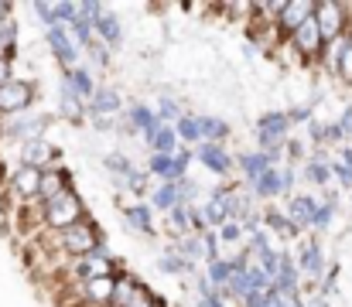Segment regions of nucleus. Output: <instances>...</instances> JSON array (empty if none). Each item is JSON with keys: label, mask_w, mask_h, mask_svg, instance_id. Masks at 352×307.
<instances>
[{"label": "nucleus", "mask_w": 352, "mask_h": 307, "mask_svg": "<svg viewBox=\"0 0 352 307\" xmlns=\"http://www.w3.org/2000/svg\"><path fill=\"white\" fill-rule=\"evenodd\" d=\"M38 212H41V222H45L48 229H55V232L72 229V225H79V222L86 218V205H82V198H79L72 188L62 192V195H55L52 202L38 205Z\"/></svg>", "instance_id": "1"}, {"label": "nucleus", "mask_w": 352, "mask_h": 307, "mask_svg": "<svg viewBox=\"0 0 352 307\" xmlns=\"http://www.w3.org/2000/svg\"><path fill=\"white\" fill-rule=\"evenodd\" d=\"M48 123L52 116L48 113H38V109H28V113H14V116H0V137L3 140H14L17 147L28 144V140H38L48 133Z\"/></svg>", "instance_id": "2"}, {"label": "nucleus", "mask_w": 352, "mask_h": 307, "mask_svg": "<svg viewBox=\"0 0 352 307\" xmlns=\"http://www.w3.org/2000/svg\"><path fill=\"white\" fill-rule=\"evenodd\" d=\"M55 242H58V249H62L69 260H82V256H93V249H96L103 239H100L96 225H93L89 218H82L79 225L55 232Z\"/></svg>", "instance_id": "3"}, {"label": "nucleus", "mask_w": 352, "mask_h": 307, "mask_svg": "<svg viewBox=\"0 0 352 307\" xmlns=\"http://www.w3.org/2000/svg\"><path fill=\"white\" fill-rule=\"evenodd\" d=\"M294 181H298V171L294 168H270L267 174H260L246 188L253 192L256 202H274V198H291L294 195Z\"/></svg>", "instance_id": "4"}, {"label": "nucleus", "mask_w": 352, "mask_h": 307, "mask_svg": "<svg viewBox=\"0 0 352 307\" xmlns=\"http://www.w3.org/2000/svg\"><path fill=\"white\" fill-rule=\"evenodd\" d=\"M291 140V120L284 109H267L256 120V150H274Z\"/></svg>", "instance_id": "5"}, {"label": "nucleus", "mask_w": 352, "mask_h": 307, "mask_svg": "<svg viewBox=\"0 0 352 307\" xmlns=\"http://www.w3.org/2000/svg\"><path fill=\"white\" fill-rule=\"evenodd\" d=\"M195 161V150L192 147H178V154H151L147 161V174L157 178V181H182L188 174V164Z\"/></svg>", "instance_id": "6"}, {"label": "nucleus", "mask_w": 352, "mask_h": 307, "mask_svg": "<svg viewBox=\"0 0 352 307\" xmlns=\"http://www.w3.org/2000/svg\"><path fill=\"white\" fill-rule=\"evenodd\" d=\"M315 24H318L325 45L336 41V38H342V34L349 31V10H346V3H336V0H315Z\"/></svg>", "instance_id": "7"}, {"label": "nucleus", "mask_w": 352, "mask_h": 307, "mask_svg": "<svg viewBox=\"0 0 352 307\" xmlns=\"http://www.w3.org/2000/svg\"><path fill=\"white\" fill-rule=\"evenodd\" d=\"M34 82L31 79H10L7 86H0V116H14V113H28L34 109Z\"/></svg>", "instance_id": "8"}, {"label": "nucleus", "mask_w": 352, "mask_h": 307, "mask_svg": "<svg viewBox=\"0 0 352 307\" xmlns=\"http://www.w3.org/2000/svg\"><path fill=\"white\" fill-rule=\"evenodd\" d=\"M45 45H48L52 58L62 65V72H65V69H76V65H82V48L72 41V34H69L62 24L45 31Z\"/></svg>", "instance_id": "9"}, {"label": "nucleus", "mask_w": 352, "mask_h": 307, "mask_svg": "<svg viewBox=\"0 0 352 307\" xmlns=\"http://www.w3.org/2000/svg\"><path fill=\"white\" fill-rule=\"evenodd\" d=\"M17 164H28V168H38V171L58 168V147H55L48 137L28 140V144L17 147Z\"/></svg>", "instance_id": "10"}, {"label": "nucleus", "mask_w": 352, "mask_h": 307, "mask_svg": "<svg viewBox=\"0 0 352 307\" xmlns=\"http://www.w3.org/2000/svg\"><path fill=\"white\" fill-rule=\"evenodd\" d=\"M192 150H195V161H199L209 174H216V178H230L236 171V157L223 144H199V147H192Z\"/></svg>", "instance_id": "11"}, {"label": "nucleus", "mask_w": 352, "mask_h": 307, "mask_svg": "<svg viewBox=\"0 0 352 307\" xmlns=\"http://www.w3.org/2000/svg\"><path fill=\"white\" fill-rule=\"evenodd\" d=\"M322 62L342 79V82H352V34L346 31L342 38H336V41H329L325 45V55H322Z\"/></svg>", "instance_id": "12"}, {"label": "nucleus", "mask_w": 352, "mask_h": 307, "mask_svg": "<svg viewBox=\"0 0 352 307\" xmlns=\"http://www.w3.org/2000/svg\"><path fill=\"white\" fill-rule=\"evenodd\" d=\"M298 270L305 273V277H311V280H325V273H329V263H325V249H322V242L318 239H308V242H301L298 246Z\"/></svg>", "instance_id": "13"}, {"label": "nucleus", "mask_w": 352, "mask_h": 307, "mask_svg": "<svg viewBox=\"0 0 352 307\" xmlns=\"http://www.w3.org/2000/svg\"><path fill=\"white\" fill-rule=\"evenodd\" d=\"M86 116L89 120H120L123 116V96L113 86H100L96 96L86 102Z\"/></svg>", "instance_id": "14"}, {"label": "nucleus", "mask_w": 352, "mask_h": 307, "mask_svg": "<svg viewBox=\"0 0 352 307\" xmlns=\"http://www.w3.org/2000/svg\"><path fill=\"white\" fill-rule=\"evenodd\" d=\"M291 45H294V52H298L301 58H322V55H325V38H322L315 17L305 21V24L291 34Z\"/></svg>", "instance_id": "15"}, {"label": "nucleus", "mask_w": 352, "mask_h": 307, "mask_svg": "<svg viewBox=\"0 0 352 307\" xmlns=\"http://www.w3.org/2000/svg\"><path fill=\"white\" fill-rule=\"evenodd\" d=\"M154 126H157V116H154V106L151 102H130V106H123V137H130V133L147 137Z\"/></svg>", "instance_id": "16"}, {"label": "nucleus", "mask_w": 352, "mask_h": 307, "mask_svg": "<svg viewBox=\"0 0 352 307\" xmlns=\"http://www.w3.org/2000/svg\"><path fill=\"white\" fill-rule=\"evenodd\" d=\"M65 89H72L76 96L82 102H89L96 96V89H100V79H96V72H89V65H76V69H65L62 72V79H58Z\"/></svg>", "instance_id": "17"}, {"label": "nucleus", "mask_w": 352, "mask_h": 307, "mask_svg": "<svg viewBox=\"0 0 352 307\" xmlns=\"http://www.w3.org/2000/svg\"><path fill=\"white\" fill-rule=\"evenodd\" d=\"M315 17V0H284V10H280V17H277V27L291 38L305 21H311Z\"/></svg>", "instance_id": "18"}, {"label": "nucleus", "mask_w": 352, "mask_h": 307, "mask_svg": "<svg viewBox=\"0 0 352 307\" xmlns=\"http://www.w3.org/2000/svg\"><path fill=\"white\" fill-rule=\"evenodd\" d=\"M38 185H41V171L38 168H28V164H17L14 174H10V195L21 198V202H38Z\"/></svg>", "instance_id": "19"}, {"label": "nucleus", "mask_w": 352, "mask_h": 307, "mask_svg": "<svg viewBox=\"0 0 352 307\" xmlns=\"http://www.w3.org/2000/svg\"><path fill=\"white\" fill-rule=\"evenodd\" d=\"M298 287H301V270L294 263V253H280V266H277V277H274V291L280 297H298Z\"/></svg>", "instance_id": "20"}, {"label": "nucleus", "mask_w": 352, "mask_h": 307, "mask_svg": "<svg viewBox=\"0 0 352 307\" xmlns=\"http://www.w3.org/2000/svg\"><path fill=\"white\" fill-rule=\"evenodd\" d=\"M332 157H329V150L325 147H318V150H311V157L305 161V168H301V178L311 185V188H325L329 181H332Z\"/></svg>", "instance_id": "21"}, {"label": "nucleus", "mask_w": 352, "mask_h": 307, "mask_svg": "<svg viewBox=\"0 0 352 307\" xmlns=\"http://www.w3.org/2000/svg\"><path fill=\"white\" fill-rule=\"evenodd\" d=\"M239 266H243V263H239L236 256H219V260H209V263H206L202 277L209 280V287H212V291H219V294H223V291H226V284L233 280V273L239 270Z\"/></svg>", "instance_id": "22"}, {"label": "nucleus", "mask_w": 352, "mask_h": 307, "mask_svg": "<svg viewBox=\"0 0 352 307\" xmlns=\"http://www.w3.org/2000/svg\"><path fill=\"white\" fill-rule=\"evenodd\" d=\"M93 31H96V38L107 48H120L123 45V24H120V17L113 14V7H103L100 10V17L93 21Z\"/></svg>", "instance_id": "23"}, {"label": "nucleus", "mask_w": 352, "mask_h": 307, "mask_svg": "<svg viewBox=\"0 0 352 307\" xmlns=\"http://www.w3.org/2000/svg\"><path fill=\"white\" fill-rule=\"evenodd\" d=\"M69 188H72V178H69V171H65V168H48V171H41L38 205L52 202L55 195H62V192H69Z\"/></svg>", "instance_id": "24"}, {"label": "nucleus", "mask_w": 352, "mask_h": 307, "mask_svg": "<svg viewBox=\"0 0 352 307\" xmlns=\"http://www.w3.org/2000/svg\"><path fill=\"white\" fill-rule=\"evenodd\" d=\"M123 222L130 232H140V236H154L157 225H154V208L147 202H137V205H126L123 208Z\"/></svg>", "instance_id": "25"}, {"label": "nucleus", "mask_w": 352, "mask_h": 307, "mask_svg": "<svg viewBox=\"0 0 352 307\" xmlns=\"http://www.w3.org/2000/svg\"><path fill=\"white\" fill-rule=\"evenodd\" d=\"M315 208H318V198H311V195H291L287 198V218L305 232V229H311V218H315Z\"/></svg>", "instance_id": "26"}, {"label": "nucleus", "mask_w": 352, "mask_h": 307, "mask_svg": "<svg viewBox=\"0 0 352 307\" xmlns=\"http://www.w3.org/2000/svg\"><path fill=\"white\" fill-rule=\"evenodd\" d=\"M144 144H147L151 154H178V147H182L175 126H168V123H157V126L144 137Z\"/></svg>", "instance_id": "27"}, {"label": "nucleus", "mask_w": 352, "mask_h": 307, "mask_svg": "<svg viewBox=\"0 0 352 307\" xmlns=\"http://www.w3.org/2000/svg\"><path fill=\"white\" fill-rule=\"evenodd\" d=\"M236 168H239V174L246 178V185H253L260 174H267L274 164H270V157L263 154V150H243L239 157H236Z\"/></svg>", "instance_id": "28"}, {"label": "nucleus", "mask_w": 352, "mask_h": 307, "mask_svg": "<svg viewBox=\"0 0 352 307\" xmlns=\"http://www.w3.org/2000/svg\"><path fill=\"white\" fill-rule=\"evenodd\" d=\"M263 229L270 232V236H277V239H294V236H301V229L287 218V212L284 208H267L263 212Z\"/></svg>", "instance_id": "29"}, {"label": "nucleus", "mask_w": 352, "mask_h": 307, "mask_svg": "<svg viewBox=\"0 0 352 307\" xmlns=\"http://www.w3.org/2000/svg\"><path fill=\"white\" fill-rule=\"evenodd\" d=\"M199 126H202V144H223L226 147V140L233 133V126L223 116H212V113H202L199 116Z\"/></svg>", "instance_id": "30"}, {"label": "nucleus", "mask_w": 352, "mask_h": 307, "mask_svg": "<svg viewBox=\"0 0 352 307\" xmlns=\"http://www.w3.org/2000/svg\"><path fill=\"white\" fill-rule=\"evenodd\" d=\"M58 116L69 120V123H82L86 120V102L79 100L72 89H65L62 82H58Z\"/></svg>", "instance_id": "31"}, {"label": "nucleus", "mask_w": 352, "mask_h": 307, "mask_svg": "<svg viewBox=\"0 0 352 307\" xmlns=\"http://www.w3.org/2000/svg\"><path fill=\"white\" fill-rule=\"evenodd\" d=\"M185 113H188V109H185V102L178 100V96H171V93H161V96H157V102H154V116H157V123L175 126Z\"/></svg>", "instance_id": "32"}, {"label": "nucleus", "mask_w": 352, "mask_h": 307, "mask_svg": "<svg viewBox=\"0 0 352 307\" xmlns=\"http://www.w3.org/2000/svg\"><path fill=\"white\" fill-rule=\"evenodd\" d=\"M113 287H117V273H113V277H100V280L82 284V294L89 297V304L110 307V301H113Z\"/></svg>", "instance_id": "33"}, {"label": "nucleus", "mask_w": 352, "mask_h": 307, "mask_svg": "<svg viewBox=\"0 0 352 307\" xmlns=\"http://www.w3.org/2000/svg\"><path fill=\"white\" fill-rule=\"evenodd\" d=\"M151 208L154 212H171V208H178V185H171V181H157V188H151Z\"/></svg>", "instance_id": "34"}, {"label": "nucleus", "mask_w": 352, "mask_h": 307, "mask_svg": "<svg viewBox=\"0 0 352 307\" xmlns=\"http://www.w3.org/2000/svg\"><path fill=\"white\" fill-rule=\"evenodd\" d=\"M175 133H178V144H182V147H199V144H202L199 116H195V113H185V116L175 123Z\"/></svg>", "instance_id": "35"}, {"label": "nucleus", "mask_w": 352, "mask_h": 307, "mask_svg": "<svg viewBox=\"0 0 352 307\" xmlns=\"http://www.w3.org/2000/svg\"><path fill=\"white\" fill-rule=\"evenodd\" d=\"M157 270H161V273H168V277H188V273H195V266H192L185 256H178L171 246L157 256Z\"/></svg>", "instance_id": "36"}, {"label": "nucleus", "mask_w": 352, "mask_h": 307, "mask_svg": "<svg viewBox=\"0 0 352 307\" xmlns=\"http://www.w3.org/2000/svg\"><path fill=\"white\" fill-rule=\"evenodd\" d=\"M137 294H140V284H137L133 277H126V273H117V287H113L110 307H130L137 301Z\"/></svg>", "instance_id": "37"}, {"label": "nucleus", "mask_w": 352, "mask_h": 307, "mask_svg": "<svg viewBox=\"0 0 352 307\" xmlns=\"http://www.w3.org/2000/svg\"><path fill=\"white\" fill-rule=\"evenodd\" d=\"M103 168L113 174V181H123V178H130V174L137 171V164L130 161V154H120V150L103 154Z\"/></svg>", "instance_id": "38"}, {"label": "nucleus", "mask_w": 352, "mask_h": 307, "mask_svg": "<svg viewBox=\"0 0 352 307\" xmlns=\"http://www.w3.org/2000/svg\"><path fill=\"white\" fill-rule=\"evenodd\" d=\"M195 307H226V297L219 291H212L206 277H199L195 280Z\"/></svg>", "instance_id": "39"}, {"label": "nucleus", "mask_w": 352, "mask_h": 307, "mask_svg": "<svg viewBox=\"0 0 352 307\" xmlns=\"http://www.w3.org/2000/svg\"><path fill=\"white\" fill-rule=\"evenodd\" d=\"M216 236H219V246H236V249H243V242H246V232H243L239 222H223V225L216 229Z\"/></svg>", "instance_id": "40"}, {"label": "nucleus", "mask_w": 352, "mask_h": 307, "mask_svg": "<svg viewBox=\"0 0 352 307\" xmlns=\"http://www.w3.org/2000/svg\"><path fill=\"white\" fill-rule=\"evenodd\" d=\"M82 55L89 58V72H103V69L110 65V48H107L100 38H96V41H93V45H89Z\"/></svg>", "instance_id": "41"}, {"label": "nucleus", "mask_w": 352, "mask_h": 307, "mask_svg": "<svg viewBox=\"0 0 352 307\" xmlns=\"http://www.w3.org/2000/svg\"><path fill=\"white\" fill-rule=\"evenodd\" d=\"M31 10H34V17H38V24L48 31V27H58V17H55V0H34L31 3Z\"/></svg>", "instance_id": "42"}, {"label": "nucleus", "mask_w": 352, "mask_h": 307, "mask_svg": "<svg viewBox=\"0 0 352 307\" xmlns=\"http://www.w3.org/2000/svg\"><path fill=\"white\" fill-rule=\"evenodd\" d=\"M199 239H202V253H206V263H209V260H219V256H223V253H219L223 246H219V236H216V229H206V232H202Z\"/></svg>", "instance_id": "43"}, {"label": "nucleus", "mask_w": 352, "mask_h": 307, "mask_svg": "<svg viewBox=\"0 0 352 307\" xmlns=\"http://www.w3.org/2000/svg\"><path fill=\"white\" fill-rule=\"evenodd\" d=\"M284 113H287L291 126H298V123H305V126H308V123L315 120V106H305V102H301V106H291V109H284Z\"/></svg>", "instance_id": "44"}, {"label": "nucleus", "mask_w": 352, "mask_h": 307, "mask_svg": "<svg viewBox=\"0 0 352 307\" xmlns=\"http://www.w3.org/2000/svg\"><path fill=\"white\" fill-rule=\"evenodd\" d=\"M329 168H332V178L339 181V188H342V192H352V171L349 168H346L342 161H332Z\"/></svg>", "instance_id": "45"}, {"label": "nucleus", "mask_w": 352, "mask_h": 307, "mask_svg": "<svg viewBox=\"0 0 352 307\" xmlns=\"http://www.w3.org/2000/svg\"><path fill=\"white\" fill-rule=\"evenodd\" d=\"M339 126H342V133L346 137H352V102L349 106H342V113H339V120H336Z\"/></svg>", "instance_id": "46"}, {"label": "nucleus", "mask_w": 352, "mask_h": 307, "mask_svg": "<svg viewBox=\"0 0 352 307\" xmlns=\"http://www.w3.org/2000/svg\"><path fill=\"white\" fill-rule=\"evenodd\" d=\"M14 79V62H7V58H0V86H7Z\"/></svg>", "instance_id": "47"}, {"label": "nucleus", "mask_w": 352, "mask_h": 307, "mask_svg": "<svg viewBox=\"0 0 352 307\" xmlns=\"http://www.w3.org/2000/svg\"><path fill=\"white\" fill-rule=\"evenodd\" d=\"M339 161H342V164L352 171V147H349V144H346V147H339Z\"/></svg>", "instance_id": "48"}, {"label": "nucleus", "mask_w": 352, "mask_h": 307, "mask_svg": "<svg viewBox=\"0 0 352 307\" xmlns=\"http://www.w3.org/2000/svg\"><path fill=\"white\" fill-rule=\"evenodd\" d=\"M7 17H14V7H10V3H3V0H0V21H7Z\"/></svg>", "instance_id": "49"}, {"label": "nucleus", "mask_w": 352, "mask_h": 307, "mask_svg": "<svg viewBox=\"0 0 352 307\" xmlns=\"http://www.w3.org/2000/svg\"><path fill=\"white\" fill-rule=\"evenodd\" d=\"M154 307H164V304H154Z\"/></svg>", "instance_id": "50"}]
</instances>
